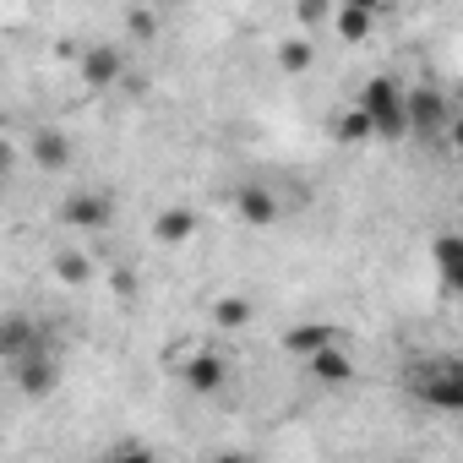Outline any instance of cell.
<instances>
[{
	"label": "cell",
	"instance_id": "cell-9",
	"mask_svg": "<svg viewBox=\"0 0 463 463\" xmlns=\"http://www.w3.org/2000/svg\"><path fill=\"white\" fill-rule=\"evenodd\" d=\"M28 158H33L39 169H50V175H55V169H66V164H71V137H66L61 126H39V131H33V142H28Z\"/></svg>",
	"mask_w": 463,
	"mask_h": 463
},
{
	"label": "cell",
	"instance_id": "cell-12",
	"mask_svg": "<svg viewBox=\"0 0 463 463\" xmlns=\"http://www.w3.org/2000/svg\"><path fill=\"white\" fill-rule=\"evenodd\" d=\"M180 376H185V387H191V392H218V387L229 382V365H223L213 349H202V354H191V360H185V371H180Z\"/></svg>",
	"mask_w": 463,
	"mask_h": 463
},
{
	"label": "cell",
	"instance_id": "cell-13",
	"mask_svg": "<svg viewBox=\"0 0 463 463\" xmlns=\"http://www.w3.org/2000/svg\"><path fill=\"white\" fill-rule=\"evenodd\" d=\"M251 317H257V306L246 295H218L213 300V327L218 333H241V327H251Z\"/></svg>",
	"mask_w": 463,
	"mask_h": 463
},
{
	"label": "cell",
	"instance_id": "cell-20",
	"mask_svg": "<svg viewBox=\"0 0 463 463\" xmlns=\"http://www.w3.org/2000/svg\"><path fill=\"white\" fill-rule=\"evenodd\" d=\"M12 158H17V147H12L6 137H0V175H6V169H12Z\"/></svg>",
	"mask_w": 463,
	"mask_h": 463
},
{
	"label": "cell",
	"instance_id": "cell-8",
	"mask_svg": "<svg viewBox=\"0 0 463 463\" xmlns=\"http://www.w3.org/2000/svg\"><path fill=\"white\" fill-rule=\"evenodd\" d=\"M196 229H202V213L185 207V202H175V207H164V213L153 218V241H158V246H185Z\"/></svg>",
	"mask_w": 463,
	"mask_h": 463
},
{
	"label": "cell",
	"instance_id": "cell-10",
	"mask_svg": "<svg viewBox=\"0 0 463 463\" xmlns=\"http://www.w3.org/2000/svg\"><path fill=\"white\" fill-rule=\"evenodd\" d=\"M306 371H311V382H322V387H344L349 376H354V360L338 349V338L333 344H322L317 354H306Z\"/></svg>",
	"mask_w": 463,
	"mask_h": 463
},
{
	"label": "cell",
	"instance_id": "cell-11",
	"mask_svg": "<svg viewBox=\"0 0 463 463\" xmlns=\"http://www.w3.org/2000/svg\"><path fill=\"white\" fill-rule=\"evenodd\" d=\"M235 213L246 218V223H257V229H268V223H279V196L268 191V185H241L235 191Z\"/></svg>",
	"mask_w": 463,
	"mask_h": 463
},
{
	"label": "cell",
	"instance_id": "cell-18",
	"mask_svg": "<svg viewBox=\"0 0 463 463\" xmlns=\"http://www.w3.org/2000/svg\"><path fill=\"white\" fill-rule=\"evenodd\" d=\"M55 273H61V279H71V284H77V279H88V262H82V257H71V251H66V257H61V262H55Z\"/></svg>",
	"mask_w": 463,
	"mask_h": 463
},
{
	"label": "cell",
	"instance_id": "cell-6",
	"mask_svg": "<svg viewBox=\"0 0 463 463\" xmlns=\"http://www.w3.org/2000/svg\"><path fill=\"white\" fill-rule=\"evenodd\" d=\"M61 223H71V229H109L115 223V202L104 191H77V196L61 202Z\"/></svg>",
	"mask_w": 463,
	"mask_h": 463
},
{
	"label": "cell",
	"instance_id": "cell-16",
	"mask_svg": "<svg viewBox=\"0 0 463 463\" xmlns=\"http://www.w3.org/2000/svg\"><path fill=\"white\" fill-rule=\"evenodd\" d=\"M458 257H463L458 235H436V268H441V284H447V289L458 284Z\"/></svg>",
	"mask_w": 463,
	"mask_h": 463
},
{
	"label": "cell",
	"instance_id": "cell-17",
	"mask_svg": "<svg viewBox=\"0 0 463 463\" xmlns=\"http://www.w3.org/2000/svg\"><path fill=\"white\" fill-rule=\"evenodd\" d=\"M279 61H284L289 71H306V66H311V44H300V39H295V44H284V50H279Z\"/></svg>",
	"mask_w": 463,
	"mask_h": 463
},
{
	"label": "cell",
	"instance_id": "cell-14",
	"mask_svg": "<svg viewBox=\"0 0 463 463\" xmlns=\"http://www.w3.org/2000/svg\"><path fill=\"white\" fill-rule=\"evenodd\" d=\"M333 338H338V333H333L327 322H300V327L284 333V354H300V360H306V354H317V349L333 344Z\"/></svg>",
	"mask_w": 463,
	"mask_h": 463
},
{
	"label": "cell",
	"instance_id": "cell-3",
	"mask_svg": "<svg viewBox=\"0 0 463 463\" xmlns=\"http://www.w3.org/2000/svg\"><path fill=\"white\" fill-rule=\"evenodd\" d=\"M403 115H409V137H430L452 126V104L436 88H403Z\"/></svg>",
	"mask_w": 463,
	"mask_h": 463
},
{
	"label": "cell",
	"instance_id": "cell-15",
	"mask_svg": "<svg viewBox=\"0 0 463 463\" xmlns=\"http://www.w3.org/2000/svg\"><path fill=\"white\" fill-rule=\"evenodd\" d=\"M371 23H376V12H365V6H338V12H333V28H338L344 44L371 39Z\"/></svg>",
	"mask_w": 463,
	"mask_h": 463
},
{
	"label": "cell",
	"instance_id": "cell-1",
	"mask_svg": "<svg viewBox=\"0 0 463 463\" xmlns=\"http://www.w3.org/2000/svg\"><path fill=\"white\" fill-rule=\"evenodd\" d=\"M409 392L436 414H458L463 409V365L452 354L420 360V365H409Z\"/></svg>",
	"mask_w": 463,
	"mask_h": 463
},
{
	"label": "cell",
	"instance_id": "cell-2",
	"mask_svg": "<svg viewBox=\"0 0 463 463\" xmlns=\"http://www.w3.org/2000/svg\"><path fill=\"white\" fill-rule=\"evenodd\" d=\"M360 115L371 126V137L382 142H398L409 137V115H403V82L398 77H371L365 93H360Z\"/></svg>",
	"mask_w": 463,
	"mask_h": 463
},
{
	"label": "cell",
	"instance_id": "cell-7",
	"mask_svg": "<svg viewBox=\"0 0 463 463\" xmlns=\"http://www.w3.org/2000/svg\"><path fill=\"white\" fill-rule=\"evenodd\" d=\"M77 71H82V82H88V88H115V82H120V71H126V55H120L115 44H93V50H82Z\"/></svg>",
	"mask_w": 463,
	"mask_h": 463
},
{
	"label": "cell",
	"instance_id": "cell-5",
	"mask_svg": "<svg viewBox=\"0 0 463 463\" xmlns=\"http://www.w3.org/2000/svg\"><path fill=\"white\" fill-rule=\"evenodd\" d=\"M50 338H44V327H39V317H28V311H6L0 317V360H23V354H33V349H44Z\"/></svg>",
	"mask_w": 463,
	"mask_h": 463
},
{
	"label": "cell",
	"instance_id": "cell-19",
	"mask_svg": "<svg viewBox=\"0 0 463 463\" xmlns=\"http://www.w3.org/2000/svg\"><path fill=\"white\" fill-rule=\"evenodd\" d=\"M360 137H371V126H365L360 109H349V120H344V142H360Z\"/></svg>",
	"mask_w": 463,
	"mask_h": 463
},
{
	"label": "cell",
	"instance_id": "cell-21",
	"mask_svg": "<svg viewBox=\"0 0 463 463\" xmlns=\"http://www.w3.org/2000/svg\"><path fill=\"white\" fill-rule=\"evenodd\" d=\"M338 6H365V12H382V0H338Z\"/></svg>",
	"mask_w": 463,
	"mask_h": 463
},
{
	"label": "cell",
	"instance_id": "cell-4",
	"mask_svg": "<svg viewBox=\"0 0 463 463\" xmlns=\"http://www.w3.org/2000/svg\"><path fill=\"white\" fill-rule=\"evenodd\" d=\"M12 382H17V392H28V398L55 392V382H61V354L44 344V349H33V354L12 360Z\"/></svg>",
	"mask_w": 463,
	"mask_h": 463
}]
</instances>
